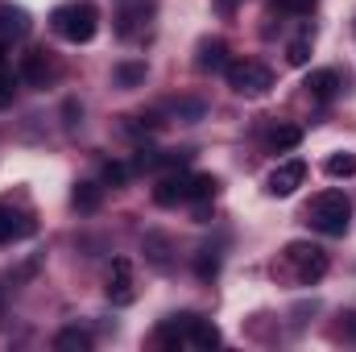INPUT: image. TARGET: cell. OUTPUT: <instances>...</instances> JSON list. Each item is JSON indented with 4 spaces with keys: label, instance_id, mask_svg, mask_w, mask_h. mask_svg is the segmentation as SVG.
Segmentation results:
<instances>
[{
    "label": "cell",
    "instance_id": "e0dca14e",
    "mask_svg": "<svg viewBox=\"0 0 356 352\" xmlns=\"http://www.w3.org/2000/svg\"><path fill=\"white\" fill-rule=\"evenodd\" d=\"M54 349L58 352H88L91 349V332H83V328H63V332L54 336Z\"/></svg>",
    "mask_w": 356,
    "mask_h": 352
},
{
    "label": "cell",
    "instance_id": "d6986e66",
    "mask_svg": "<svg viewBox=\"0 0 356 352\" xmlns=\"http://www.w3.org/2000/svg\"><path fill=\"white\" fill-rule=\"evenodd\" d=\"M112 79H116V88H141L145 83V63H116Z\"/></svg>",
    "mask_w": 356,
    "mask_h": 352
},
{
    "label": "cell",
    "instance_id": "ffe728a7",
    "mask_svg": "<svg viewBox=\"0 0 356 352\" xmlns=\"http://www.w3.org/2000/svg\"><path fill=\"white\" fill-rule=\"evenodd\" d=\"M191 344H195V349H216V344H220V328L207 323V319H195V328H191Z\"/></svg>",
    "mask_w": 356,
    "mask_h": 352
},
{
    "label": "cell",
    "instance_id": "7402d4cb",
    "mask_svg": "<svg viewBox=\"0 0 356 352\" xmlns=\"http://www.w3.org/2000/svg\"><path fill=\"white\" fill-rule=\"evenodd\" d=\"M195 273H199L203 282H211V278L220 273V249H199V253H195Z\"/></svg>",
    "mask_w": 356,
    "mask_h": 352
},
{
    "label": "cell",
    "instance_id": "f546056e",
    "mask_svg": "<svg viewBox=\"0 0 356 352\" xmlns=\"http://www.w3.org/2000/svg\"><path fill=\"white\" fill-rule=\"evenodd\" d=\"M336 336L356 344V311H340V328H336Z\"/></svg>",
    "mask_w": 356,
    "mask_h": 352
},
{
    "label": "cell",
    "instance_id": "4fadbf2b",
    "mask_svg": "<svg viewBox=\"0 0 356 352\" xmlns=\"http://www.w3.org/2000/svg\"><path fill=\"white\" fill-rule=\"evenodd\" d=\"M29 33V13L21 4H0V38L13 42V38H25Z\"/></svg>",
    "mask_w": 356,
    "mask_h": 352
},
{
    "label": "cell",
    "instance_id": "ac0fdd59",
    "mask_svg": "<svg viewBox=\"0 0 356 352\" xmlns=\"http://www.w3.org/2000/svg\"><path fill=\"white\" fill-rule=\"evenodd\" d=\"M216 191H220V178L216 175H191L186 199H191V203H207V199H216Z\"/></svg>",
    "mask_w": 356,
    "mask_h": 352
},
{
    "label": "cell",
    "instance_id": "2e32d148",
    "mask_svg": "<svg viewBox=\"0 0 356 352\" xmlns=\"http://www.w3.org/2000/svg\"><path fill=\"white\" fill-rule=\"evenodd\" d=\"M71 203H75L79 211H99V203H104V186H99V182H75Z\"/></svg>",
    "mask_w": 356,
    "mask_h": 352
},
{
    "label": "cell",
    "instance_id": "52a82bcc",
    "mask_svg": "<svg viewBox=\"0 0 356 352\" xmlns=\"http://www.w3.org/2000/svg\"><path fill=\"white\" fill-rule=\"evenodd\" d=\"M186 186H191V175H186V166H178V170H166V175L158 178V186H154V203H158V207H175V203H186Z\"/></svg>",
    "mask_w": 356,
    "mask_h": 352
},
{
    "label": "cell",
    "instance_id": "30bf717a",
    "mask_svg": "<svg viewBox=\"0 0 356 352\" xmlns=\"http://www.w3.org/2000/svg\"><path fill=\"white\" fill-rule=\"evenodd\" d=\"M228 42L224 38H207V42H199V54H195V67L199 71H207V75H224L228 71Z\"/></svg>",
    "mask_w": 356,
    "mask_h": 352
},
{
    "label": "cell",
    "instance_id": "f1b7e54d",
    "mask_svg": "<svg viewBox=\"0 0 356 352\" xmlns=\"http://www.w3.org/2000/svg\"><path fill=\"white\" fill-rule=\"evenodd\" d=\"M17 95V75L13 71H0V108H8Z\"/></svg>",
    "mask_w": 356,
    "mask_h": 352
},
{
    "label": "cell",
    "instance_id": "9c48e42d",
    "mask_svg": "<svg viewBox=\"0 0 356 352\" xmlns=\"http://www.w3.org/2000/svg\"><path fill=\"white\" fill-rule=\"evenodd\" d=\"M340 71H332V67H319V71H311L307 79H302V91L315 99V104H332L336 95H340Z\"/></svg>",
    "mask_w": 356,
    "mask_h": 352
},
{
    "label": "cell",
    "instance_id": "6da1fadb",
    "mask_svg": "<svg viewBox=\"0 0 356 352\" xmlns=\"http://www.w3.org/2000/svg\"><path fill=\"white\" fill-rule=\"evenodd\" d=\"M50 25L63 42L71 46H88L91 38L99 33V8L91 0H71V4H58L50 13Z\"/></svg>",
    "mask_w": 356,
    "mask_h": 352
},
{
    "label": "cell",
    "instance_id": "603a6c76",
    "mask_svg": "<svg viewBox=\"0 0 356 352\" xmlns=\"http://www.w3.org/2000/svg\"><path fill=\"white\" fill-rule=\"evenodd\" d=\"M323 170H327L332 178H353L356 175V154H332Z\"/></svg>",
    "mask_w": 356,
    "mask_h": 352
},
{
    "label": "cell",
    "instance_id": "3957f363",
    "mask_svg": "<svg viewBox=\"0 0 356 352\" xmlns=\"http://www.w3.org/2000/svg\"><path fill=\"white\" fill-rule=\"evenodd\" d=\"M282 262H286V269L294 273L298 286H315V282H323L327 269H332L327 253H323L319 245H307V241H290L286 253H282Z\"/></svg>",
    "mask_w": 356,
    "mask_h": 352
},
{
    "label": "cell",
    "instance_id": "cb8c5ba5",
    "mask_svg": "<svg viewBox=\"0 0 356 352\" xmlns=\"http://www.w3.org/2000/svg\"><path fill=\"white\" fill-rule=\"evenodd\" d=\"M286 63H290V67H307V63H311V38H307V33L286 46Z\"/></svg>",
    "mask_w": 356,
    "mask_h": 352
},
{
    "label": "cell",
    "instance_id": "5b68a950",
    "mask_svg": "<svg viewBox=\"0 0 356 352\" xmlns=\"http://www.w3.org/2000/svg\"><path fill=\"white\" fill-rule=\"evenodd\" d=\"M302 178H307V162H302V158H286L282 166L269 170L266 191L269 195H277V199H286V195H294V191L302 186Z\"/></svg>",
    "mask_w": 356,
    "mask_h": 352
},
{
    "label": "cell",
    "instance_id": "d4e9b609",
    "mask_svg": "<svg viewBox=\"0 0 356 352\" xmlns=\"http://www.w3.org/2000/svg\"><path fill=\"white\" fill-rule=\"evenodd\" d=\"M170 112H175L178 120H203L207 104H203V99H175V104H170Z\"/></svg>",
    "mask_w": 356,
    "mask_h": 352
},
{
    "label": "cell",
    "instance_id": "8992f818",
    "mask_svg": "<svg viewBox=\"0 0 356 352\" xmlns=\"http://www.w3.org/2000/svg\"><path fill=\"white\" fill-rule=\"evenodd\" d=\"M108 303L112 307H129L133 298H137V290H133V265H129V257H116L112 262V273H108Z\"/></svg>",
    "mask_w": 356,
    "mask_h": 352
},
{
    "label": "cell",
    "instance_id": "4dcf8cb0",
    "mask_svg": "<svg viewBox=\"0 0 356 352\" xmlns=\"http://www.w3.org/2000/svg\"><path fill=\"white\" fill-rule=\"evenodd\" d=\"M0 58H4V46H0Z\"/></svg>",
    "mask_w": 356,
    "mask_h": 352
},
{
    "label": "cell",
    "instance_id": "9a60e30c",
    "mask_svg": "<svg viewBox=\"0 0 356 352\" xmlns=\"http://www.w3.org/2000/svg\"><path fill=\"white\" fill-rule=\"evenodd\" d=\"M149 25V8L145 4H129V8H120V17H116V33L120 38H133V33H141Z\"/></svg>",
    "mask_w": 356,
    "mask_h": 352
},
{
    "label": "cell",
    "instance_id": "ba28073f",
    "mask_svg": "<svg viewBox=\"0 0 356 352\" xmlns=\"http://www.w3.org/2000/svg\"><path fill=\"white\" fill-rule=\"evenodd\" d=\"M195 311H178L170 319H162L158 323V344H166V349H182V344H191V328H195Z\"/></svg>",
    "mask_w": 356,
    "mask_h": 352
},
{
    "label": "cell",
    "instance_id": "4316f807",
    "mask_svg": "<svg viewBox=\"0 0 356 352\" xmlns=\"http://www.w3.org/2000/svg\"><path fill=\"white\" fill-rule=\"evenodd\" d=\"M166 249H170V245H166V237H158V232H149V237H145V253H149V262H154V265H166Z\"/></svg>",
    "mask_w": 356,
    "mask_h": 352
},
{
    "label": "cell",
    "instance_id": "8fae6325",
    "mask_svg": "<svg viewBox=\"0 0 356 352\" xmlns=\"http://www.w3.org/2000/svg\"><path fill=\"white\" fill-rule=\"evenodd\" d=\"M25 237H33V220H29L25 211H13V207L0 203V245L25 241Z\"/></svg>",
    "mask_w": 356,
    "mask_h": 352
},
{
    "label": "cell",
    "instance_id": "5bb4252c",
    "mask_svg": "<svg viewBox=\"0 0 356 352\" xmlns=\"http://www.w3.org/2000/svg\"><path fill=\"white\" fill-rule=\"evenodd\" d=\"M266 145L273 150V154H290V150H298V145H302V129H298V125L277 120V125L266 133Z\"/></svg>",
    "mask_w": 356,
    "mask_h": 352
},
{
    "label": "cell",
    "instance_id": "484cf974",
    "mask_svg": "<svg viewBox=\"0 0 356 352\" xmlns=\"http://www.w3.org/2000/svg\"><path fill=\"white\" fill-rule=\"evenodd\" d=\"M273 8L286 13V17H311L315 13V0H273Z\"/></svg>",
    "mask_w": 356,
    "mask_h": 352
},
{
    "label": "cell",
    "instance_id": "44dd1931",
    "mask_svg": "<svg viewBox=\"0 0 356 352\" xmlns=\"http://www.w3.org/2000/svg\"><path fill=\"white\" fill-rule=\"evenodd\" d=\"M129 170H137V175H145V170H162V150L141 145V150L133 154V166H129Z\"/></svg>",
    "mask_w": 356,
    "mask_h": 352
},
{
    "label": "cell",
    "instance_id": "7a4b0ae2",
    "mask_svg": "<svg viewBox=\"0 0 356 352\" xmlns=\"http://www.w3.org/2000/svg\"><path fill=\"white\" fill-rule=\"evenodd\" d=\"M348 220H353V199L344 191H319L307 203V224L323 237H344Z\"/></svg>",
    "mask_w": 356,
    "mask_h": 352
},
{
    "label": "cell",
    "instance_id": "7c38bea8",
    "mask_svg": "<svg viewBox=\"0 0 356 352\" xmlns=\"http://www.w3.org/2000/svg\"><path fill=\"white\" fill-rule=\"evenodd\" d=\"M21 79L33 83V88H46V83L54 79V63L46 58V50H29V54L21 58Z\"/></svg>",
    "mask_w": 356,
    "mask_h": 352
},
{
    "label": "cell",
    "instance_id": "83f0119b",
    "mask_svg": "<svg viewBox=\"0 0 356 352\" xmlns=\"http://www.w3.org/2000/svg\"><path fill=\"white\" fill-rule=\"evenodd\" d=\"M129 175H133V170H129L124 162H104V182H108V186H124Z\"/></svg>",
    "mask_w": 356,
    "mask_h": 352
},
{
    "label": "cell",
    "instance_id": "277c9868",
    "mask_svg": "<svg viewBox=\"0 0 356 352\" xmlns=\"http://www.w3.org/2000/svg\"><path fill=\"white\" fill-rule=\"evenodd\" d=\"M224 79H228V88L236 95H249V99H257V95H266L273 88V71L266 63H257V58H232Z\"/></svg>",
    "mask_w": 356,
    "mask_h": 352
}]
</instances>
